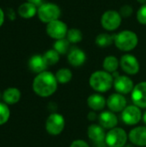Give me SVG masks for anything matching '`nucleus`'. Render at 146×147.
<instances>
[{"label": "nucleus", "mask_w": 146, "mask_h": 147, "mask_svg": "<svg viewBox=\"0 0 146 147\" xmlns=\"http://www.w3.org/2000/svg\"><path fill=\"white\" fill-rule=\"evenodd\" d=\"M58 84L55 75L50 71H45L39 73L34 78L33 82V90L39 96L47 97L56 92Z\"/></svg>", "instance_id": "obj_1"}, {"label": "nucleus", "mask_w": 146, "mask_h": 147, "mask_svg": "<svg viewBox=\"0 0 146 147\" xmlns=\"http://www.w3.org/2000/svg\"><path fill=\"white\" fill-rule=\"evenodd\" d=\"M114 46L122 52H131L139 44V37L134 31L122 30L114 34Z\"/></svg>", "instance_id": "obj_2"}, {"label": "nucleus", "mask_w": 146, "mask_h": 147, "mask_svg": "<svg viewBox=\"0 0 146 147\" xmlns=\"http://www.w3.org/2000/svg\"><path fill=\"white\" fill-rule=\"evenodd\" d=\"M114 77L106 71H96L89 77V85L96 92L103 93L108 91L114 86Z\"/></svg>", "instance_id": "obj_3"}, {"label": "nucleus", "mask_w": 146, "mask_h": 147, "mask_svg": "<svg viewBox=\"0 0 146 147\" xmlns=\"http://www.w3.org/2000/svg\"><path fill=\"white\" fill-rule=\"evenodd\" d=\"M37 16L42 22L47 24L52 21L59 19L61 16V9L56 3H44L38 7Z\"/></svg>", "instance_id": "obj_4"}, {"label": "nucleus", "mask_w": 146, "mask_h": 147, "mask_svg": "<svg viewBox=\"0 0 146 147\" xmlns=\"http://www.w3.org/2000/svg\"><path fill=\"white\" fill-rule=\"evenodd\" d=\"M122 16L115 9H108L101 16V25L108 32L117 30L122 23Z\"/></svg>", "instance_id": "obj_5"}, {"label": "nucleus", "mask_w": 146, "mask_h": 147, "mask_svg": "<svg viewBox=\"0 0 146 147\" xmlns=\"http://www.w3.org/2000/svg\"><path fill=\"white\" fill-rule=\"evenodd\" d=\"M128 135L126 132L120 127H114L106 134L105 142L108 147H124L126 145Z\"/></svg>", "instance_id": "obj_6"}, {"label": "nucleus", "mask_w": 146, "mask_h": 147, "mask_svg": "<svg viewBox=\"0 0 146 147\" xmlns=\"http://www.w3.org/2000/svg\"><path fill=\"white\" fill-rule=\"evenodd\" d=\"M65 121L63 115L58 113L51 114L46 121V129L50 135H59L65 128Z\"/></svg>", "instance_id": "obj_7"}, {"label": "nucleus", "mask_w": 146, "mask_h": 147, "mask_svg": "<svg viewBox=\"0 0 146 147\" xmlns=\"http://www.w3.org/2000/svg\"><path fill=\"white\" fill-rule=\"evenodd\" d=\"M68 30L69 28L67 24L59 19L47 23L46 27V32L47 35L55 40L65 38Z\"/></svg>", "instance_id": "obj_8"}, {"label": "nucleus", "mask_w": 146, "mask_h": 147, "mask_svg": "<svg viewBox=\"0 0 146 147\" xmlns=\"http://www.w3.org/2000/svg\"><path fill=\"white\" fill-rule=\"evenodd\" d=\"M120 66L128 75H136L140 70V64L138 59L130 53H126L120 59Z\"/></svg>", "instance_id": "obj_9"}, {"label": "nucleus", "mask_w": 146, "mask_h": 147, "mask_svg": "<svg viewBox=\"0 0 146 147\" xmlns=\"http://www.w3.org/2000/svg\"><path fill=\"white\" fill-rule=\"evenodd\" d=\"M142 112L140 108L133 105L126 106V109L121 112V118L124 123L129 126L137 125L142 119Z\"/></svg>", "instance_id": "obj_10"}, {"label": "nucleus", "mask_w": 146, "mask_h": 147, "mask_svg": "<svg viewBox=\"0 0 146 147\" xmlns=\"http://www.w3.org/2000/svg\"><path fill=\"white\" fill-rule=\"evenodd\" d=\"M132 100L135 106L146 109V81L136 84L132 91Z\"/></svg>", "instance_id": "obj_11"}, {"label": "nucleus", "mask_w": 146, "mask_h": 147, "mask_svg": "<svg viewBox=\"0 0 146 147\" xmlns=\"http://www.w3.org/2000/svg\"><path fill=\"white\" fill-rule=\"evenodd\" d=\"M114 87L117 93L126 95L133 91L134 88L133 81L127 76L119 75L114 79Z\"/></svg>", "instance_id": "obj_12"}, {"label": "nucleus", "mask_w": 146, "mask_h": 147, "mask_svg": "<svg viewBox=\"0 0 146 147\" xmlns=\"http://www.w3.org/2000/svg\"><path fill=\"white\" fill-rule=\"evenodd\" d=\"M86 59L87 56L85 52L77 47H71L69 53H67L68 63L74 67L82 66L86 62Z\"/></svg>", "instance_id": "obj_13"}, {"label": "nucleus", "mask_w": 146, "mask_h": 147, "mask_svg": "<svg viewBox=\"0 0 146 147\" xmlns=\"http://www.w3.org/2000/svg\"><path fill=\"white\" fill-rule=\"evenodd\" d=\"M107 105L109 110L114 113L122 112L126 107V100L123 95L120 93H114L108 96Z\"/></svg>", "instance_id": "obj_14"}, {"label": "nucleus", "mask_w": 146, "mask_h": 147, "mask_svg": "<svg viewBox=\"0 0 146 147\" xmlns=\"http://www.w3.org/2000/svg\"><path fill=\"white\" fill-rule=\"evenodd\" d=\"M129 140L135 146H146V127H136L128 134Z\"/></svg>", "instance_id": "obj_15"}, {"label": "nucleus", "mask_w": 146, "mask_h": 147, "mask_svg": "<svg viewBox=\"0 0 146 147\" xmlns=\"http://www.w3.org/2000/svg\"><path fill=\"white\" fill-rule=\"evenodd\" d=\"M99 125L104 129H112L116 127L118 124V118L112 111H103L98 116Z\"/></svg>", "instance_id": "obj_16"}, {"label": "nucleus", "mask_w": 146, "mask_h": 147, "mask_svg": "<svg viewBox=\"0 0 146 147\" xmlns=\"http://www.w3.org/2000/svg\"><path fill=\"white\" fill-rule=\"evenodd\" d=\"M87 134L89 140H91L94 143H97L104 141L107 134L105 133V129L101 125L92 124L88 127Z\"/></svg>", "instance_id": "obj_17"}, {"label": "nucleus", "mask_w": 146, "mask_h": 147, "mask_svg": "<svg viewBox=\"0 0 146 147\" xmlns=\"http://www.w3.org/2000/svg\"><path fill=\"white\" fill-rule=\"evenodd\" d=\"M47 64L46 63L43 55H40V54H35L34 56H32L29 59L28 61V67L29 69L39 74L40 72H43L46 71V69L47 68Z\"/></svg>", "instance_id": "obj_18"}, {"label": "nucleus", "mask_w": 146, "mask_h": 147, "mask_svg": "<svg viewBox=\"0 0 146 147\" xmlns=\"http://www.w3.org/2000/svg\"><path fill=\"white\" fill-rule=\"evenodd\" d=\"M87 104L93 111H100L104 109L105 105L107 104V101L102 95L95 93L88 97Z\"/></svg>", "instance_id": "obj_19"}, {"label": "nucleus", "mask_w": 146, "mask_h": 147, "mask_svg": "<svg viewBox=\"0 0 146 147\" xmlns=\"http://www.w3.org/2000/svg\"><path fill=\"white\" fill-rule=\"evenodd\" d=\"M38 8L33 3H30L28 2L22 3L18 8V14L20 16L25 19H29L34 17L37 14Z\"/></svg>", "instance_id": "obj_20"}, {"label": "nucleus", "mask_w": 146, "mask_h": 147, "mask_svg": "<svg viewBox=\"0 0 146 147\" xmlns=\"http://www.w3.org/2000/svg\"><path fill=\"white\" fill-rule=\"evenodd\" d=\"M21 92L16 88H8L3 94V100L7 104H15L19 102Z\"/></svg>", "instance_id": "obj_21"}, {"label": "nucleus", "mask_w": 146, "mask_h": 147, "mask_svg": "<svg viewBox=\"0 0 146 147\" xmlns=\"http://www.w3.org/2000/svg\"><path fill=\"white\" fill-rule=\"evenodd\" d=\"M120 66V60L118 59L117 57L114 55H108L105 57L102 62V67L104 71L109 72V73H114L115 72Z\"/></svg>", "instance_id": "obj_22"}, {"label": "nucleus", "mask_w": 146, "mask_h": 147, "mask_svg": "<svg viewBox=\"0 0 146 147\" xmlns=\"http://www.w3.org/2000/svg\"><path fill=\"white\" fill-rule=\"evenodd\" d=\"M96 45L101 48H107L114 44V34H110L107 32L100 33L95 39Z\"/></svg>", "instance_id": "obj_23"}, {"label": "nucleus", "mask_w": 146, "mask_h": 147, "mask_svg": "<svg viewBox=\"0 0 146 147\" xmlns=\"http://www.w3.org/2000/svg\"><path fill=\"white\" fill-rule=\"evenodd\" d=\"M65 38L68 40V41L71 44H77L83 40V32L79 28H69Z\"/></svg>", "instance_id": "obj_24"}, {"label": "nucleus", "mask_w": 146, "mask_h": 147, "mask_svg": "<svg viewBox=\"0 0 146 147\" xmlns=\"http://www.w3.org/2000/svg\"><path fill=\"white\" fill-rule=\"evenodd\" d=\"M70 46H71V43L68 41V40L66 38H64V39L55 40V42L53 43V49L57 51L60 55H64L69 53L71 49Z\"/></svg>", "instance_id": "obj_25"}, {"label": "nucleus", "mask_w": 146, "mask_h": 147, "mask_svg": "<svg viewBox=\"0 0 146 147\" xmlns=\"http://www.w3.org/2000/svg\"><path fill=\"white\" fill-rule=\"evenodd\" d=\"M56 79L58 83L59 84H67L72 79V72L70 69L68 68H61L58 70V71L55 74Z\"/></svg>", "instance_id": "obj_26"}, {"label": "nucleus", "mask_w": 146, "mask_h": 147, "mask_svg": "<svg viewBox=\"0 0 146 147\" xmlns=\"http://www.w3.org/2000/svg\"><path fill=\"white\" fill-rule=\"evenodd\" d=\"M43 57H44V59H45L46 63L49 66V65H56L59 61L60 54L52 48V49L47 50L43 54Z\"/></svg>", "instance_id": "obj_27"}, {"label": "nucleus", "mask_w": 146, "mask_h": 147, "mask_svg": "<svg viewBox=\"0 0 146 147\" xmlns=\"http://www.w3.org/2000/svg\"><path fill=\"white\" fill-rule=\"evenodd\" d=\"M10 111L9 107L3 102H0V125L6 123L9 118Z\"/></svg>", "instance_id": "obj_28"}, {"label": "nucleus", "mask_w": 146, "mask_h": 147, "mask_svg": "<svg viewBox=\"0 0 146 147\" xmlns=\"http://www.w3.org/2000/svg\"><path fill=\"white\" fill-rule=\"evenodd\" d=\"M136 18L140 24L146 26V3L139 7L136 13Z\"/></svg>", "instance_id": "obj_29"}, {"label": "nucleus", "mask_w": 146, "mask_h": 147, "mask_svg": "<svg viewBox=\"0 0 146 147\" xmlns=\"http://www.w3.org/2000/svg\"><path fill=\"white\" fill-rule=\"evenodd\" d=\"M119 12H120V16H122V18H127L133 15V9L130 4H124L120 7Z\"/></svg>", "instance_id": "obj_30"}, {"label": "nucleus", "mask_w": 146, "mask_h": 147, "mask_svg": "<svg viewBox=\"0 0 146 147\" xmlns=\"http://www.w3.org/2000/svg\"><path fill=\"white\" fill-rule=\"evenodd\" d=\"M70 147H90V146H89V145L86 141H84V140H74V141L71 144Z\"/></svg>", "instance_id": "obj_31"}, {"label": "nucleus", "mask_w": 146, "mask_h": 147, "mask_svg": "<svg viewBox=\"0 0 146 147\" xmlns=\"http://www.w3.org/2000/svg\"><path fill=\"white\" fill-rule=\"evenodd\" d=\"M97 117H98V116H97V115L96 114L95 111L89 112V115H88V119H89V121H96Z\"/></svg>", "instance_id": "obj_32"}, {"label": "nucleus", "mask_w": 146, "mask_h": 147, "mask_svg": "<svg viewBox=\"0 0 146 147\" xmlns=\"http://www.w3.org/2000/svg\"><path fill=\"white\" fill-rule=\"evenodd\" d=\"M42 1H43V0H27V2L34 4V5L37 6V7H40V6L43 3Z\"/></svg>", "instance_id": "obj_33"}, {"label": "nucleus", "mask_w": 146, "mask_h": 147, "mask_svg": "<svg viewBox=\"0 0 146 147\" xmlns=\"http://www.w3.org/2000/svg\"><path fill=\"white\" fill-rule=\"evenodd\" d=\"M3 22H4V13H3V9L0 8V27L3 25Z\"/></svg>", "instance_id": "obj_34"}, {"label": "nucleus", "mask_w": 146, "mask_h": 147, "mask_svg": "<svg viewBox=\"0 0 146 147\" xmlns=\"http://www.w3.org/2000/svg\"><path fill=\"white\" fill-rule=\"evenodd\" d=\"M95 146L96 147H108V145L106 144L105 140L104 141H102V142H97V143H95Z\"/></svg>", "instance_id": "obj_35"}, {"label": "nucleus", "mask_w": 146, "mask_h": 147, "mask_svg": "<svg viewBox=\"0 0 146 147\" xmlns=\"http://www.w3.org/2000/svg\"><path fill=\"white\" fill-rule=\"evenodd\" d=\"M142 120H143L144 123L146 125V111L143 114V115H142Z\"/></svg>", "instance_id": "obj_36"}, {"label": "nucleus", "mask_w": 146, "mask_h": 147, "mask_svg": "<svg viewBox=\"0 0 146 147\" xmlns=\"http://www.w3.org/2000/svg\"><path fill=\"white\" fill-rule=\"evenodd\" d=\"M137 2H138L139 3H140L141 5L145 4L146 3V0H137Z\"/></svg>", "instance_id": "obj_37"}, {"label": "nucleus", "mask_w": 146, "mask_h": 147, "mask_svg": "<svg viewBox=\"0 0 146 147\" xmlns=\"http://www.w3.org/2000/svg\"><path fill=\"white\" fill-rule=\"evenodd\" d=\"M124 147H133V146H129V145H127V146L126 145V146H125Z\"/></svg>", "instance_id": "obj_38"}, {"label": "nucleus", "mask_w": 146, "mask_h": 147, "mask_svg": "<svg viewBox=\"0 0 146 147\" xmlns=\"http://www.w3.org/2000/svg\"><path fill=\"white\" fill-rule=\"evenodd\" d=\"M2 96H2V95H1V93H0V99H1V97H2Z\"/></svg>", "instance_id": "obj_39"}]
</instances>
